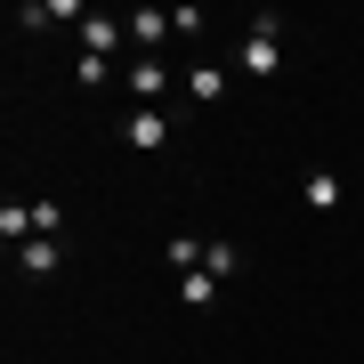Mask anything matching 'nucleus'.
<instances>
[{
    "instance_id": "obj_1",
    "label": "nucleus",
    "mask_w": 364,
    "mask_h": 364,
    "mask_svg": "<svg viewBox=\"0 0 364 364\" xmlns=\"http://www.w3.org/2000/svg\"><path fill=\"white\" fill-rule=\"evenodd\" d=\"M235 65H243L251 81H267L275 65H284V41H275V16H251V33H243V49H235Z\"/></svg>"
},
{
    "instance_id": "obj_2",
    "label": "nucleus",
    "mask_w": 364,
    "mask_h": 364,
    "mask_svg": "<svg viewBox=\"0 0 364 364\" xmlns=\"http://www.w3.org/2000/svg\"><path fill=\"white\" fill-rule=\"evenodd\" d=\"M122 138H130L138 154H154V146H170V114L162 105H130V114H122Z\"/></svg>"
},
{
    "instance_id": "obj_3",
    "label": "nucleus",
    "mask_w": 364,
    "mask_h": 364,
    "mask_svg": "<svg viewBox=\"0 0 364 364\" xmlns=\"http://www.w3.org/2000/svg\"><path fill=\"white\" fill-rule=\"evenodd\" d=\"M81 41H90V57H114L122 41H130V25H122V16H97V9H90V16H81Z\"/></svg>"
},
{
    "instance_id": "obj_4",
    "label": "nucleus",
    "mask_w": 364,
    "mask_h": 364,
    "mask_svg": "<svg viewBox=\"0 0 364 364\" xmlns=\"http://www.w3.org/2000/svg\"><path fill=\"white\" fill-rule=\"evenodd\" d=\"M186 97H195V105H219L227 97V65H219V57H203V65L186 73Z\"/></svg>"
},
{
    "instance_id": "obj_5",
    "label": "nucleus",
    "mask_w": 364,
    "mask_h": 364,
    "mask_svg": "<svg viewBox=\"0 0 364 364\" xmlns=\"http://www.w3.org/2000/svg\"><path fill=\"white\" fill-rule=\"evenodd\" d=\"M33 235H41L33 227V203H9V210H0V243H9V251H25Z\"/></svg>"
},
{
    "instance_id": "obj_6",
    "label": "nucleus",
    "mask_w": 364,
    "mask_h": 364,
    "mask_svg": "<svg viewBox=\"0 0 364 364\" xmlns=\"http://www.w3.org/2000/svg\"><path fill=\"white\" fill-rule=\"evenodd\" d=\"M122 25H130V41H138V57H154V41H170V16H154V9L122 16Z\"/></svg>"
},
{
    "instance_id": "obj_7",
    "label": "nucleus",
    "mask_w": 364,
    "mask_h": 364,
    "mask_svg": "<svg viewBox=\"0 0 364 364\" xmlns=\"http://www.w3.org/2000/svg\"><path fill=\"white\" fill-rule=\"evenodd\" d=\"M130 90H138V105H162V90H170V73L154 65V57H138V65H130Z\"/></svg>"
},
{
    "instance_id": "obj_8",
    "label": "nucleus",
    "mask_w": 364,
    "mask_h": 364,
    "mask_svg": "<svg viewBox=\"0 0 364 364\" xmlns=\"http://www.w3.org/2000/svg\"><path fill=\"white\" fill-rule=\"evenodd\" d=\"M178 299H186V308H219V275H210V267L178 275Z\"/></svg>"
},
{
    "instance_id": "obj_9",
    "label": "nucleus",
    "mask_w": 364,
    "mask_h": 364,
    "mask_svg": "<svg viewBox=\"0 0 364 364\" xmlns=\"http://www.w3.org/2000/svg\"><path fill=\"white\" fill-rule=\"evenodd\" d=\"M203 267H210V275L227 284V275L243 267V243H227V235H210V243H203Z\"/></svg>"
},
{
    "instance_id": "obj_10",
    "label": "nucleus",
    "mask_w": 364,
    "mask_h": 364,
    "mask_svg": "<svg viewBox=\"0 0 364 364\" xmlns=\"http://www.w3.org/2000/svg\"><path fill=\"white\" fill-rule=\"evenodd\" d=\"M299 195H308V210H340V178H332V170H308Z\"/></svg>"
},
{
    "instance_id": "obj_11",
    "label": "nucleus",
    "mask_w": 364,
    "mask_h": 364,
    "mask_svg": "<svg viewBox=\"0 0 364 364\" xmlns=\"http://www.w3.org/2000/svg\"><path fill=\"white\" fill-rule=\"evenodd\" d=\"M162 259L178 267V275H195V267H203V235H170V243H162Z\"/></svg>"
},
{
    "instance_id": "obj_12",
    "label": "nucleus",
    "mask_w": 364,
    "mask_h": 364,
    "mask_svg": "<svg viewBox=\"0 0 364 364\" xmlns=\"http://www.w3.org/2000/svg\"><path fill=\"white\" fill-rule=\"evenodd\" d=\"M16 267H25V275H49L57 267V235H33V243L16 251Z\"/></svg>"
}]
</instances>
